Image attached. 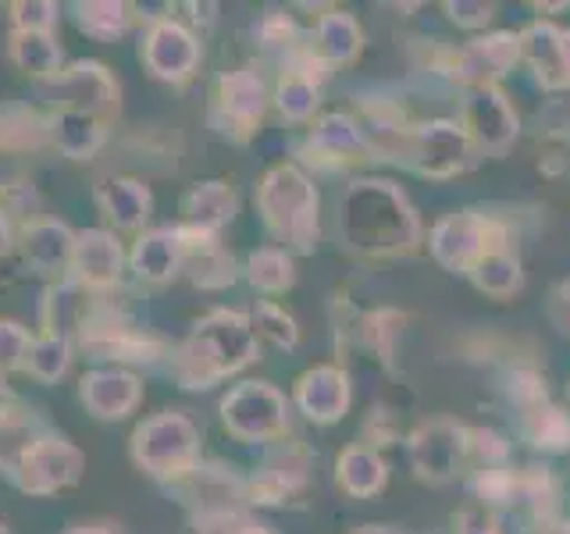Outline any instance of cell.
I'll return each instance as SVG.
<instances>
[{"mask_svg": "<svg viewBox=\"0 0 570 534\" xmlns=\"http://www.w3.org/2000/svg\"><path fill=\"white\" fill-rule=\"evenodd\" d=\"M257 204L264 214V225L282 243L303 249V254L317 246V189L299 168L278 165L267 171L257 189Z\"/></svg>", "mask_w": 570, "mask_h": 534, "instance_id": "3", "label": "cell"}, {"mask_svg": "<svg viewBox=\"0 0 570 534\" xmlns=\"http://www.w3.org/2000/svg\"><path fill=\"white\" fill-rule=\"evenodd\" d=\"M296 406L317 424H332L350 409V378L338 367H314L296 382Z\"/></svg>", "mask_w": 570, "mask_h": 534, "instance_id": "18", "label": "cell"}, {"mask_svg": "<svg viewBox=\"0 0 570 534\" xmlns=\"http://www.w3.org/2000/svg\"><path fill=\"white\" fill-rule=\"evenodd\" d=\"M560 310H567V317H557V320L570 332V285H563L560 296H557V303H552V314H560Z\"/></svg>", "mask_w": 570, "mask_h": 534, "instance_id": "47", "label": "cell"}, {"mask_svg": "<svg viewBox=\"0 0 570 534\" xmlns=\"http://www.w3.org/2000/svg\"><path fill=\"white\" fill-rule=\"evenodd\" d=\"M361 50V26L353 22V14L346 11H325L317 18L314 29V53L325 65H343L353 61Z\"/></svg>", "mask_w": 570, "mask_h": 534, "instance_id": "26", "label": "cell"}, {"mask_svg": "<svg viewBox=\"0 0 570 534\" xmlns=\"http://www.w3.org/2000/svg\"><path fill=\"white\" fill-rule=\"evenodd\" d=\"M338 485L350 495L367 498L385 485V463L382 456L367 449V445H350V449L338 456Z\"/></svg>", "mask_w": 570, "mask_h": 534, "instance_id": "28", "label": "cell"}, {"mask_svg": "<svg viewBox=\"0 0 570 534\" xmlns=\"http://www.w3.org/2000/svg\"><path fill=\"white\" fill-rule=\"evenodd\" d=\"M468 449H471V442L460 424L432 421L410 438V463H414V471L428 481H450L460 471Z\"/></svg>", "mask_w": 570, "mask_h": 534, "instance_id": "10", "label": "cell"}, {"mask_svg": "<svg viewBox=\"0 0 570 534\" xmlns=\"http://www.w3.org/2000/svg\"><path fill=\"white\" fill-rule=\"evenodd\" d=\"M97 204L104 210L107 221H115V228L136 231L150 221V189L132 175H104L97 182Z\"/></svg>", "mask_w": 570, "mask_h": 534, "instance_id": "19", "label": "cell"}, {"mask_svg": "<svg viewBox=\"0 0 570 534\" xmlns=\"http://www.w3.org/2000/svg\"><path fill=\"white\" fill-rule=\"evenodd\" d=\"M82 471H86L82 449L53 435L29 438V445L11 463L14 485L29 495H53L61 488H71L82 477Z\"/></svg>", "mask_w": 570, "mask_h": 534, "instance_id": "5", "label": "cell"}, {"mask_svg": "<svg viewBox=\"0 0 570 534\" xmlns=\"http://www.w3.org/2000/svg\"><path fill=\"white\" fill-rule=\"evenodd\" d=\"M521 50H524V58L531 61V68L539 71L542 86H549V89L570 86V68H567V58H563V32L560 29L531 26L521 36Z\"/></svg>", "mask_w": 570, "mask_h": 534, "instance_id": "23", "label": "cell"}, {"mask_svg": "<svg viewBox=\"0 0 570 534\" xmlns=\"http://www.w3.org/2000/svg\"><path fill=\"white\" fill-rule=\"evenodd\" d=\"M264 107H267V86H264V79L257 76L254 68H239V71H228V76H222L218 103H214V111H218V125H225L222 132L246 136L261 121Z\"/></svg>", "mask_w": 570, "mask_h": 534, "instance_id": "12", "label": "cell"}, {"mask_svg": "<svg viewBox=\"0 0 570 534\" xmlns=\"http://www.w3.org/2000/svg\"><path fill=\"white\" fill-rule=\"evenodd\" d=\"M82 406L97 421H121L129 417L142 399V385L136 374L111 367V370H89L82 378Z\"/></svg>", "mask_w": 570, "mask_h": 534, "instance_id": "13", "label": "cell"}, {"mask_svg": "<svg viewBox=\"0 0 570 534\" xmlns=\"http://www.w3.org/2000/svg\"><path fill=\"white\" fill-rule=\"evenodd\" d=\"M367 147L364 132L356 129V121L346 115H325L311 132V147H307V160H350Z\"/></svg>", "mask_w": 570, "mask_h": 534, "instance_id": "25", "label": "cell"}, {"mask_svg": "<svg viewBox=\"0 0 570 534\" xmlns=\"http://www.w3.org/2000/svg\"><path fill=\"white\" fill-rule=\"evenodd\" d=\"M200 453V432L186 414H154L132 432V459L139 471L160 481H178L196 467Z\"/></svg>", "mask_w": 570, "mask_h": 534, "instance_id": "4", "label": "cell"}, {"mask_svg": "<svg viewBox=\"0 0 570 534\" xmlns=\"http://www.w3.org/2000/svg\"><path fill=\"white\" fill-rule=\"evenodd\" d=\"M246 278L254 281V289L261 293H285L296 281L293 257L278 246H261L246 260Z\"/></svg>", "mask_w": 570, "mask_h": 534, "instance_id": "30", "label": "cell"}, {"mask_svg": "<svg viewBox=\"0 0 570 534\" xmlns=\"http://www.w3.org/2000/svg\"><path fill=\"white\" fill-rule=\"evenodd\" d=\"M139 53L142 65L150 68V76L165 82H186L196 71V61H200V43L175 18H154L147 26V36H142Z\"/></svg>", "mask_w": 570, "mask_h": 534, "instance_id": "8", "label": "cell"}, {"mask_svg": "<svg viewBox=\"0 0 570 534\" xmlns=\"http://www.w3.org/2000/svg\"><path fill=\"white\" fill-rule=\"evenodd\" d=\"M524 421H528V435L534 438V445H542V449H552V453L570 449V417L560 414V409L542 403L528 409Z\"/></svg>", "mask_w": 570, "mask_h": 534, "instance_id": "34", "label": "cell"}, {"mask_svg": "<svg viewBox=\"0 0 570 534\" xmlns=\"http://www.w3.org/2000/svg\"><path fill=\"white\" fill-rule=\"evenodd\" d=\"M50 142V118L29 103H0V154H29Z\"/></svg>", "mask_w": 570, "mask_h": 534, "instance_id": "22", "label": "cell"}, {"mask_svg": "<svg viewBox=\"0 0 570 534\" xmlns=\"http://www.w3.org/2000/svg\"><path fill=\"white\" fill-rule=\"evenodd\" d=\"M236 218V192L225 182H196L183 196V228L204 231V236H218Z\"/></svg>", "mask_w": 570, "mask_h": 534, "instance_id": "20", "label": "cell"}, {"mask_svg": "<svg viewBox=\"0 0 570 534\" xmlns=\"http://www.w3.org/2000/svg\"><path fill=\"white\" fill-rule=\"evenodd\" d=\"M453 527L456 534H499L495 527V516L489 506H468L453 516Z\"/></svg>", "mask_w": 570, "mask_h": 534, "instance_id": "42", "label": "cell"}, {"mask_svg": "<svg viewBox=\"0 0 570 534\" xmlns=\"http://www.w3.org/2000/svg\"><path fill=\"white\" fill-rule=\"evenodd\" d=\"M121 264H125V254L111 231L86 228L76 236L68 275L76 285H82L86 293H104V289H111V285H118Z\"/></svg>", "mask_w": 570, "mask_h": 534, "instance_id": "11", "label": "cell"}, {"mask_svg": "<svg viewBox=\"0 0 570 534\" xmlns=\"http://www.w3.org/2000/svg\"><path fill=\"white\" fill-rule=\"evenodd\" d=\"M356 534H392V531H389V527H361Z\"/></svg>", "mask_w": 570, "mask_h": 534, "instance_id": "50", "label": "cell"}, {"mask_svg": "<svg viewBox=\"0 0 570 534\" xmlns=\"http://www.w3.org/2000/svg\"><path fill=\"white\" fill-rule=\"evenodd\" d=\"M29 346H32V335L26 332V325L0 317V374L22 370L29 360Z\"/></svg>", "mask_w": 570, "mask_h": 534, "instance_id": "37", "label": "cell"}, {"mask_svg": "<svg viewBox=\"0 0 570 534\" xmlns=\"http://www.w3.org/2000/svg\"><path fill=\"white\" fill-rule=\"evenodd\" d=\"M249 328H254L257 338H267V343L278 346V349H293L296 338H299L296 320L285 314L278 303H267V299H261L254 307V314H249Z\"/></svg>", "mask_w": 570, "mask_h": 534, "instance_id": "33", "label": "cell"}, {"mask_svg": "<svg viewBox=\"0 0 570 534\" xmlns=\"http://www.w3.org/2000/svg\"><path fill=\"white\" fill-rule=\"evenodd\" d=\"M11 246H14V228H11V218H8V210L0 207V257H4Z\"/></svg>", "mask_w": 570, "mask_h": 534, "instance_id": "45", "label": "cell"}, {"mask_svg": "<svg viewBox=\"0 0 570 534\" xmlns=\"http://www.w3.org/2000/svg\"><path fill=\"white\" fill-rule=\"evenodd\" d=\"M40 93L58 103V111L94 115L104 125L118 118V82L100 61H76L71 68H61L53 79L40 82Z\"/></svg>", "mask_w": 570, "mask_h": 534, "instance_id": "6", "label": "cell"}, {"mask_svg": "<svg viewBox=\"0 0 570 534\" xmlns=\"http://www.w3.org/2000/svg\"><path fill=\"white\" fill-rule=\"evenodd\" d=\"M275 100H278V111L285 118H289V121H303V118H311L314 107H317V82L296 76V71H285L282 82H278Z\"/></svg>", "mask_w": 570, "mask_h": 534, "instance_id": "35", "label": "cell"}, {"mask_svg": "<svg viewBox=\"0 0 570 534\" xmlns=\"http://www.w3.org/2000/svg\"><path fill=\"white\" fill-rule=\"evenodd\" d=\"M222 421L243 442H275L285 432V399L267 382H243L222 399Z\"/></svg>", "mask_w": 570, "mask_h": 534, "instance_id": "7", "label": "cell"}, {"mask_svg": "<svg viewBox=\"0 0 570 534\" xmlns=\"http://www.w3.org/2000/svg\"><path fill=\"white\" fill-rule=\"evenodd\" d=\"M196 534H272L261 521H254L246 510H214L193 513Z\"/></svg>", "mask_w": 570, "mask_h": 534, "instance_id": "36", "label": "cell"}, {"mask_svg": "<svg viewBox=\"0 0 570 534\" xmlns=\"http://www.w3.org/2000/svg\"><path fill=\"white\" fill-rule=\"evenodd\" d=\"M11 392H8V385H4V378H0V421H8L14 409H11Z\"/></svg>", "mask_w": 570, "mask_h": 534, "instance_id": "48", "label": "cell"}, {"mask_svg": "<svg viewBox=\"0 0 570 534\" xmlns=\"http://www.w3.org/2000/svg\"><path fill=\"white\" fill-rule=\"evenodd\" d=\"M261 40L264 47H282V50H296V26H293V18L289 14H267L264 22H261Z\"/></svg>", "mask_w": 570, "mask_h": 534, "instance_id": "41", "label": "cell"}, {"mask_svg": "<svg viewBox=\"0 0 570 534\" xmlns=\"http://www.w3.org/2000/svg\"><path fill=\"white\" fill-rule=\"evenodd\" d=\"M445 11H450V18L456 26H468V29H478L485 26L492 18V4H468V0H456V4H445Z\"/></svg>", "mask_w": 570, "mask_h": 534, "instance_id": "43", "label": "cell"}, {"mask_svg": "<svg viewBox=\"0 0 570 534\" xmlns=\"http://www.w3.org/2000/svg\"><path fill=\"white\" fill-rule=\"evenodd\" d=\"M517 492H521V477H513L510 471L485 467V474L478 477V495L485 503H510Z\"/></svg>", "mask_w": 570, "mask_h": 534, "instance_id": "40", "label": "cell"}, {"mask_svg": "<svg viewBox=\"0 0 570 534\" xmlns=\"http://www.w3.org/2000/svg\"><path fill=\"white\" fill-rule=\"evenodd\" d=\"M0 534H11V531H8V524H0Z\"/></svg>", "mask_w": 570, "mask_h": 534, "instance_id": "52", "label": "cell"}, {"mask_svg": "<svg viewBox=\"0 0 570 534\" xmlns=\"http://www.w3.org/2000/svg\"><path fill=\"white\" fill-rule=\"evenodd\" d=\"M68 364H71V343H68V335H61V332H43V335L32 338L26 370L32 374L36 382H58L61 374L68 370Z\"/></svg>", "mask_w": 570, "mask_h": 534, "instance_id": "31", "label": "cell"}, {"mask_svg": "<svg viewBox=\"0 0 570 534\" xmlns=\"http://www.w3.org/2000/svg\"><path fill=\"white\" fill-rule=\"evenodd\" d=\"M471 275L481 293L499 296V299L521 289V267H517V260L507 254V249H492V254H485L471 267Z\"/></svg>", "mask_w": 570, "mask_h": 534, "instance_id": "32", "label": "cell"}, {"mask_svg": "<svg viewBox=\"0 0 570 534\" xmlns=\"http://www.w3.org/2000/svg\"><path fill=\"white\" fill-rule=\"evenodd\" d=\"M257 356V335L236 310H210L171 356V370L183 388H210L225 374H236Z\"/></svg>", "mask_w": 570, "mask_h": 534, "instance_id": "1", "label": "cell"}, {"mask_svg": "<svg viewBox=\"0 0 570 534\" xmlns=\"http://www.w3.org/2000/svg\"><path fill=\"white\" fill-rule=\"evenodd\" d=\"M68 534H118V531H115V527H107V524H89V527L82 524V527H71Z\"/></svg>", "mask_w": 570, "mask_h": 534, "instance_id": "49", "label": "cell"}, {"mask_svg": "<svg viewBox=\"0 0 570 534\" xmlns=\"http://www.w3.org/2000/svg\"><path fill=\"white\" fill-rule=\"evenodd\" d=\"M11 61L32 79H53L61 71V47L53 32H11Z\"/></svg>", "mask_w": 570, "mask_h": 534, "instance_id": "27", "label": "cell"}, {"mask_svg": "<svg viewBox=\"0 0 570 534\" xmlns=\"http://www.w3.org/2000/svg\"><path fill=\"white\" fill-rule=\"evenodd\" d=\"M18 186V165L0 157V192H11Z\"/></svg>", "mask_w": 570, "mask_h": 534, "instance_id": "46", "label": "cell"}, {"mask_svg": "<svg viewBox=\"0 0 570 534\" xmlns=\"http://www.w3.org/2000/svg\"><path fill=\"white\" fill-rule=\"evenodd\" d=\"M11 22L14 32H50L58 22V4L50 0H18L11 4Z\"/></svg>", "mask_w": 570, "mask_h": 534, "instance_id": "38", "label": "cell"}, {"mask_svg": "<svg viewBox=\"0 0 570 534\" xmlns=\"http://www.w3.org/2000/svg\"><path fill=\"white\" fill-rule=\"evenodd\" d=\"M499 239H503V231H499L492 221L463 210V214H450L445 221H439L435 236H432V249L445 267H474L481 257L492 254V249H503Z\"/></svg>", "mask_w": 570, "mask_h": 534, "instance_id": "9", "label": "cell"}, {"mask_svg": "<svg viewBox=\"0 0 570 534\" xmlns=\"http://www.w3.org/2000/svg\"><path fill=\"white\" fill-rule=\"evenodd\" d=\"M400 325H403V317L392 314V310H379V314L367 317L364 338H367V346L382 356V360H389V356H392V343L400 338Z\"/></svg>", "mask_w": 570, "mask_h": 534, "instance_id": "39", "label": "cell"}, {"mask_svg": "<svg viewBox=\"0 0 570 534\" xmlns=\"http://www.w3.org/2000/svg\"><path fill=\"white\" fill-rule=\"evenodd\" d=\"M104 121L94 115H79V111H58L50 115V142L71 160H86L104 147Z\"/></svg>", "mask_w": 570, "mask_h": 534, "instance_id": "24", "label": "cell"}, {"mask_svg": "<svg viewBox=\"0 0 570 534\" xmlns=\"http://www.w3.org/2000/svg\"><path fill=\"white\" fill-rule=\"evenodd\" d=\"M468 132H460L456 125L450 121H435V125H424L414 136H410V157H414L417 171L442 178V175H453L468 165Z\"/></svg>", "mask_w": 570, "mask_h": 534, "instance_id": "14", "label": "cell"}, {"mask_svg": "<svg viewBox=\"0 0 570 534\" xmlns=\"http://www.w3.org/2000/svg\"><path fill=\"white\" fill-rule=\"evenodd\" d=\"M343 239L356 254H396L417 243V218L406 207L403 192L389 182H353L343 196V214H338Z\"/></svg>", "mask_w": 570, "mask_h": 534, "instance_id": "2", "label": "cell"}, {"mask_svg": "<svg viewBox=\"0 0 570 534\" xmlns=\"http://www.w3.org/2000/svg\"><path fill=\"white\" fill-rule=\"evenodd\" d=\"M132 271L142 281H168L178 275L186 254H183V239H178V228H154L142 231L132 246Z\"/></svg>", "mask_w": 570, "mask_h": 534, "instance_id": "21", "label": "cell"}, {"mask_svg": "<svg viewBox=\"0 0 570 534\" xmlns=\"http://www.w3.org/2000/svg\"><path fill=\"white\" fill-rule=\"evenodd\" d=\"M463 121H468V136L485 150H503L517 136V115L510 100L492 86H478L468 107H463Z\"/></svg>", "mask_w": 570, "mask_h": 534, "instance_id": "16", "label": "cell"}, {"mask_svg": "<svg viewBox=\"0 0 570 534\" xmlns=\"http://www.w3.org/2000/svg\"><path fill=\"white\" fill-rule=\"evenodd\" d=\"M471 438H474V442H471L474 449H478L481 456H485V467H495V463L507 456V442L499 438L495 432H474Z\"/></svg>", "mask_w": 570, "mask_h": 534, "instance_id": "44", "label": "cell"}, {"mask_svg": "<svg viewBox=\"0 0 570 534\" xmlns=\"http://www.w3.org/2000/svg\"><path fill=\"white\" fill-rule=\"evenodd\" d=\"M563 58H567V68H570V32H563Z\"/></svg>", "mask_w": 570, "mask_h": 534, "instance_id": "51", "label": "cell"}, {"mask_svg": "<svg viewBox=\"0 0 570 534\" xmlns=\"http://www.w3.org/2000/svg\"><path fill=\"white\" fill-rule=\"evenodd\" d=\"M517 53H521V36L499 32V36H489V40H474L471 47L453 53V76L471 82L474 89L489 86L517 61Z\"/></svg>", "mask_w": 570, "mask_h": 534, "instance_id": "17", "label": "cell"}, {"mask_svg": "<svg viewBox=\"0 0 570 534\" xmlns=\"http://www.w3.org/2000/svg\"><path fill=\"white\" fill-rule=\"evenodd\" d=\"M22 260L40 275H61L71 267V249H76V231L65 221L53 218H32L22 236H18Z\"/></svg>", "mask_w": 570, "mask_h": 534, "instance_id": "15", "label": "cell"}, {"mask_svg": "<svg viewBox=\"0 0 570 534\" xmlns=\"http://www.w3.org/2000/svg\"><path fill=\"white\" fill-rule=\"evenodd\" d=\"M76 22L86 36H94L100 43H111L129 29L132 8L121 4V0H89V4H76Z\"/></svg>", "mask_w": 570, "mask_h": 534, "instance_id": "29", "label": "cell"}]
</instances>
